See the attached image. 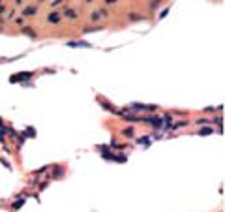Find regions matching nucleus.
Wrapping results in <instances>:
<instances>
[{
  "mask_svg": "<svg viewBox=\"0 0 225 212\" xmlns=\"http://www.w3.org/2000/svg\"><path fill=\"white\" fill-rule=\"evenodd\" d=\"M0 30H2V19H0Z\"/></svg>",
  "mask_w": 225,
  "mask_h": 212,
  "instance_id": "nucleus-12",
  "label": "nucleus"
},
{
  "mask_svg": "<svg viewBox=\"0 0 225 212\" xmlns=\"http://www.w3.org/2000/svg\"><path fill=\"white\" fill-rule=\"evenodd\" d=\"M101 15H105V11H94V13L90 15V19H92V21H94V23H96V21H98V19H101Z\"/></svg>",
  "mask_w": 225,
  "mask_h": 212,
  "instance_id": "nucleus-6",
  "label": "nucleus"
},
{
  "mask_svg": "<svg viewBox=\"0 0 225 212\" xmlns=\"http://www.w3.org/2000/svg\"><path fill=\"white\" fill-rule=\"evenodd\" d=\"M23 203H24V201H17V203H15V205H13V208H15V210H17V208H19V206H21Z\"/></svg>",
  "mask_w": 225,
  "mask_h": 212,
  "instance_id": "nucleus-10",
  "label": "nucleus"
},
{
  "mask_svg": "<svg viewBox=\"0 0 225 212\" xmlns=\"http://www.w3.org/2000/svg\"><path fill=\"white\" fill-rule=\"evenodd\" d=\"M47 21H49V23H58V21H60V15H58V13H49V15H47Z\"/></svg>",
  "mask_w": 225,
  "mask_h": 212,
  "instance_id": "nucleus-4",
  "label": "nucleus"
},
{
  "mask_svg": "<svg viewBox=\"0 0 225 212\" xmlns=\"http://www.w3.org/2000/svg\"><path fill=\"white\" fill-rule=\"evenodd\" d=\"M131 109H133V111H148V113H154L158 107H156V105H141V103H133V105H131Z\"/></svg>",
  "mask_w": 225,
  "mask_h": 212,
  "instance_id": "nucleus-1",
  "label": "nucleus"
},
{
  "mask_svg": "<svg viewBox=\"0 0 225 212\" xmlns=\"http://www.w3.org/2000/svg\"><path fill=\"white\" fill-rule=\"evenodd\" d=\"M212 128H201V135H210Z\"/></svg>",
  "mask_w": 225,
  "mask_h": 212,
  "instance_id": "nucleus-8",
  "label": "nucleus"
},
{
  "mask_svg": "<svg viewBox=\"0 0 225 212\" xmlns=\"http://www.w3.org/2000/svg\"><path fill=\"white\" fill-rule=\"evenodd\" d=\"M23 32L27 34V36H30V38H36V34H34V30H32V28H23Z\"/></svg>",
  "mask_w": 225,
  "mask_h": 212,
  "instance_id": "nucleus-7",
  "label": "nucleus"
},
{
  "mask_svg": "<svg viewBox=\"0 0 225 212\" xmlns=\"http://www.w3.org/2000/svg\"><path fill=\"white\" fill-rule=\"evenodd\" d=\"M86 2H92V0H86Z\"/></svg>",
  "mask_w": 225,
  "mask_h": 212,
  "instance_id": "nucleus-13",
  "label": "nucleus"
},
{
  "mask_svg": "<svg viewBox=\"0 0 225 212\" xmlns=\"http://www.w3.org/2000/svg\"><path fill=\"white\" fill-rule=\"evenodd\" d=\"M36 11H38V8H36V6H32V8H27V9L23 11V17H30V15H34Z\"/></svg>",
  "mask_w": 225,
  "mask_h": 212,
  "instance_id": "nucleus-3",
  "label": "nucleus"
},
{
  "mask_svg": "<svg viewBox=\"0 0 225 212\" xmlns=\"http://www.w3.org/2000/svg\"><path fill=\"white\" fill-rule=\"evenodd\" d=\"M0 126H2V120H0Z\"/></svg>",
  "mask_w": 225,
  "mask_h": 212,
  "instance_id": "nucleus-14",
  "label": "nucleus"
},
{
  "mask_svg": "<svg viewBox=\"0 0 225 212\" xmlns=\"http://www.w3.org/2000/svg\"><path fill=\"white\" fill-rule=\"evenodd\" d=\"M66 17H68V19H77V11L71 9V8H68V9H66Z\"/></svg>",
  "mask_w": 225,
  "mask_h": 212,
  "instance_id": "nucleus-5",
  "label": "nucleus"
},
{
  "mask_svg": "<svg viewBox=\"0 0 225 212\" xmlns=\"http://www.w3.org/2000/svg\"><path fill=\"white\" fill-rule=\"evenodd\" d=\"M113 2H116V0H105V4H113Z\"/></svg>",
  "mask_w": 225,
  "mask_h": 212,
  "instance_id": "nucleus-11",
  "label": "nucleus"
},
{
  "mask_svg": "<svg viewBox=\"0 0 225 212\" xmlns=\"http://www.w3.org/2000/svg\"><path fill=\"white\" fill-rule=\"evenodd\" d=\"M124 135H128V137H131V135H133V130H131V128H130V130H124Z\"/></svg>",
  "mask_w": 225,
  "mask_h": 212,
  "instance_id": "nucleus-9",
  "label": "nucleus"
},
{
  "mask_svg": "<svg viewBox=\"0 0 225 212\" xmlns=\"http://www.w3.org/2000/svg\"><path fill=\"white\" fill-rule=\"evenodd\" d=\"M70 47H92L90 43H86V41H70Z\"/></svg>",
  "mask_w": 225,
  "mask_h": 212,
  "instance_id": "nucleus-2",
  "label": "nucleus"
}]
</instances>
